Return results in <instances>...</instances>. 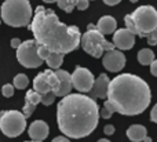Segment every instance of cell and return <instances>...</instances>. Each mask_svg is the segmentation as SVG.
<instances>
[{
  "mask_svg": "<svg viewBox=\"0 0 157 142\" xmlns=\"http://www.w3.org/2000/svg\"><path fill=\"white\" fill-rule=\"evenodd\" d=\"M26 129V117L18 110H7L0 116V131L10 138L19 137Z\"/></svg>",
  "mask_w": 157,
  "mask_h": 142,
  "instance_id": "cell-7",
  "label": "cell"
},
{
  "mask_svg": "<svg viewBox=\"0 0 157 142\" xmlns=\"http://www.w3.org/2000/svg\"><path fill=\"white\" fill-rule=\"evenodd\" d=\"M146 135L147 131L145 129V126H142V124H132L127 129V137L132 142H142Z\"/></svg>",
  "mask_w": 157,
  "mask_h": 142,
  "instance_id": "cell-18",
  "label": "cell"
},
{
  "mask_svg": "<svg viewBox=\"0 0 157 142\" xmlns=\"http://www.w3.org/2000/svg\"><path fill=\"white\" fill-rule=\"evenodd\" d=\"M48 71L41 72L33 79V90L39 94H46L51 91V86H50V79H48Z\"/></svg>",
  "mask_w": 157,
  "mask_h": 142,
  "instance_id": "cell-16",
  "label": "cell"
},
{
  "mask_svg": "<svg viewBox=\"0 0 157 142\" xmlns=\"http://www.w3.org/2000/svg\"><path fill=\"white\" fill-rule=\"evenodd\" d=\"M87 28H88V30H91V29H97V25H92V24H90Z\"/></svg>",
  "mask_w": 157,
  "mask_h": 142,
  "instance_id": "cell-37",
  "label": "cell"
},
{
  "mask_svg": "<svg viewBox=\"0 0 157 142\" xmlns=\"http://www.w3.org/2000/svg\"><path fill=\"white\" fill-rule=\"evenodd\" d=\"M28 28L32 30L36 43L47 47L51 52L69 54L80 46V29L75 25H65L54 11L43 6L36 7Z\"/></svg>",
  "mask_w": 157,
  "mask_h": 142,
  "instance_id": "cell-1",
  "label": "cell"
},
{
  "mask_svg": "<svg viewBox=\"0 0 157 142\" xmlns=\"http://www.w3.org/2000/svg\"><path fill=\"white\" fill-rule=\"evenodd\" d=\"M94 75L83 66H77L73 73L71 75L72 87L76 88L78 93H88L94 84Z\"/></svg>",
  "mask_w": 157,
  "mask_h": 142,
  "instance_id": "cell-9",
  "label": "cell"
},
{
  "mask_svg": "<svg viewBox=\"0 0 157 142\" xmlns=\"http://www.w3.org/2000/svg\"><path fill=\"white\" fill-rule=\"evenodd\" d=\"M120 2H121V0H103V3L108 6H116V4H119Z\"/></svg>",
  "mask_w": 157,
  "mask_h": 142,
  "instance_id": "cell-36",
  "label": "cell"
},
{
  "mask_svg": "<svg viewBox=\"0 0 157 142\" xmlns=\"http://www.w3.org/2000/svg\"><path fill=\"white\" fill-rule=\"evenodd\" d=\"M76 4H77V0H68V10L65 11V13H72L73 11V8H76Z\"/></svg>",
  "mask_w": 157,
  "mask_h": 142,
  "instance_id": "cell-30",
  "label": "cell"
},
{
  "mask_svg": "<svg viewBox=\"0 0 157 142\" xmlns=\"http://www.w3.org/2000/svg\"><path fill=\"white\" fill-rule=\"evenodd\" d=\"M41 99V94L36 93L35 90H29L25 95V106H24V116L25 117H30L32 113L35 112L36 105L40 102Z\"/></svg>",
  "mask_w": 157,
  "mask_h": 142,
  "instance_id": "cell-15",
  "label": "cell"
},
{
  "mask_svg": "<svg viewBox=\"0 0 157 142\" xmlns=\"http://www.w3.org/2000/svg\"><path fill=\"white\" fill-rule=\"evenodd\" d=\"M30 140L33 141H43L48 137V124L43 120H35L28 129Z\"/></svg>",
  "mask_w": 157,
  "mask_h": 142,
  "instance_id": "cell-14",
  "label": "cell"
},
{
  "mask_svg": "<svg viewBox=\"0 0 157 142\" xmlns=\"http://www.w3.org/2000/svg\"><path fill=\"white\" fill-rule=\"evenodd\" d=\"M98 142H110V141H109V140H105V138H102V140H99Z\"/></svg>",
  "mask_w": 157,
  "mask_h": 142,
  "instance_id": "cell-40",
  "label": "cell"
},
{
  "mask_svg": "<svg viewBox=\"0 0 157 142\" xmlns=\"http://www.w3.org/2000/svg\"><path fill=\"white\" fill-rule=\"evenodd\" d=\"M43 2H44V3H55L57 0H43Z\"/></svg>",
  "mask_w": 157,
  "mask_h": 142,
  "instance_id": "cell-39",
  "label": "cell"
},
{
  "mask_svg": "<svg viewBox=\"0 0 157 142\" xmlns=\"http://www.w3.org/2000/svg\"><path fill=\"white\" fill-rule=\"evenodd\" d=\"M114 47L119 50H131L135 44V35L130 32L127 28H123V29H117L113 32V41Z\"/></svg>",
  "mask_w": 157,
  "mask_h": 142,
  "instance_id": "cell-12",
  "label": "cell"
},
{
  "mask_svg": "<svg viewBox=\"0 0 157 142\" xmlns=\"http://www.w3.org/2000/svg\"><path fill=\"white\" fill-rule=\"evenodd\" d=\"M0 15L8 26L22 28L30 24L33 11L29 0H4L0 8Z\"/></svg>",
  "mask_w": 157,
  "mask_h": 142,
  "instance_id": "cell-4",
  "label": "cell"
},
{
  "mask_svg": "<svg viewBox=\"0 0 157 142\" xmlns=\"http://www.w3.org/2000/svg\"><path fill=\"white\" fill-rule=\"evenodd\" d=\"M2 93L6 98H10L14 95V86L13 84H4L2 87Z\"/></svg>",
  "mask_w": 157,
  "mask_h": 142,
  "instance_id": "cell-25",
  "label": "cell"
},
{
  "mask_svg": "<svg viewBox=\"0 0 157 142\" xmlns=\"http://www.w3.org/2000/svg\"><path fill=\"white\" fill-rule=\"evenodd\" d=\"M144 142H152V138H150V137H147V135H146V137L144 138Z\"/></svg>",
  "mask_w": 157,
  "mask_h": 142,
  "instance_id": "cell-38",
  "label": "cell"
},
{
  "mask_svg": "<svg viewBox=\"0 0 157 142\" xmlns=\"http://www.w3.org/2000/svg\"><path fill=\"white\" fill-rule=\"evenodd\" d=\"M106 98L113 105L114 112L124 116H136L147 109L152 101V91L142 77L121 73L109 82Z\"/></svg>",
  "mask_w": 157,
  "mask_h": 142,
  "instance_id": "cell-3",
  "label": "cell"
},
{
  "mask_svg": "<svg viewBox=\"0 0 157 142\" xmlns=\"http://www.w3.org/2000/svg\"><path fill=\"white\" fill-rule=\"evenodd\" d=\"M57 76V86L52 90L55 97H65L72 91V83H71V73L63 69H55L54 71Z\"/></svg>",
  "mask_w": 157,
  "mask_h": 142,
  "instance_id": "cell-11",
  "label": "cell"
},
{
  "mask_svg": "<svg viewBox=\"0 0 157 142\" xmlns=\"http://www.w3.org/2000/svg\"><path fill=\"white\" fill-rule=\"evenodd\" d=\"M146 41L149 43V46H157V28L146 36Z\"/></svg>",
  "mask_w": 157,
  "mask_h": 142,
  "instance_id": "cell-26",
  "label": "cell"
},
{
  "mask_svg": "<svg viewBox=\"0 0 157 142\" xmlns=\"http://www.w3.org/2000/svg\"><path fill=\"white\" fill-rule=\"evenodd\" d=\"M155 59V51L150 48H142L138 52V62L141 65H150L152 61Z\"/></svg>",
  "mask_w": 157,
  "mask_h": 142,
  "instance_id": "cell-20",
  "label": "cell"
},
{
  "mask_svg": "<svg viewBox=\"0 0 157 142\" xmlns=\"http://www.w3.org/2000/svg\"><path fill=\"white\" fill-rule=\"evenodd\" d=\"M124 24H125V28H127V29L130 30L132 35L136 36V28H135V25H134V21H132L131 14H130V15H125L124 17Z\"/></svg>",
  "mask_w": 157,
  "mask_h": 142,
  "instance_id": "cell-24",
  "label": "cell"
},
{
  "mask_svg": "<svg viewBox=\"0 0 157 142\" xmlns=\"http://www.w3.org/2000/svg\"><path fill=\"white\" fill-rule=\"evenodd\" d=\"M131 17L138 37L146 39V36L157 28V10L153 6H141L131 14Z\"/></svg>",
  "mask_w": 157,
  "mask_h": 142,
  "instance_id": "cell-6",
  "label": "cell"
},
{
  "mask_svg": "<svg viewBox=\"0 0 157 142\" xmlns=\"http://www.w3.org/2000/svg\"><path fill=\"white\" fill-rule=\"evenodd\" d=\"M99 108L94 98L83 94L62 97L57 106V123L68 138L88 137L98 126Z\"/></svg>",
  "mask_w": 157,
  "mask_h": 142,
  "instance_id": "cell-2",
  "label": "cell"
},
{
  "mask_svg": "<svg viewBox=\"0 0 157 142\" xmlns=\"http://www.w3.org/2000/svg\"><path fill=\"white\" fill-rule=\"evenodd\" d=\"M113 113H114V108H113V105H112L110 102H109L108 99H106L105 104H103V106H102V109L99 110V117L110 119Z\"/></svg>",
  "mask_w": 157,
  "mask_h": 142,
  "instance_id": "cell-22",
  "label": "cell"
},
{
  "mask_svg": "<svg viewBox=\"0 0 157 142\" xmlns=\"http://www.w3.org/2000/svg\"><path fill=\"white\" fill-rule=\"evenodd\" d=\"M117 28V21L112 15H103L99 18L97 24V29L102 33L103 36L106 35H113V32Z\"/></svg>",
  "mask_w": 157,
  "mask_h": 142,
  "instance_id": "cell-17",
  "label": "cell"
},
{
  "mask_svg": "<svg viewBox=\"0 0 157 142\" xmlns=\"http://www.w3.org/2000/svg\"><path fill=\"white\" fill-rule=\"evenodd\" d=\"M101 58L103 68L109 72H120L125 66V55L121 51H117L116 48L103 52Z\"/></svg>",
  "mask_w": 157,
  "mask_h": 142,
  "instance_id": "cell-10",
  "label": "cell"
},
{
  "mask_svg": "<svg viewBox=\"0 0 157 142\" xmlns=\"http://www.w3.org/2000/svg\"><path fill=\"white\" fill-rule=\"evenodd\" d=\"M150 73L157 77V59H153L150 63Z\"/></svg>",
  "mask_w": 157,
  "mask_h": 142,
  "instance_id": "cell-33",
  "label": "cell"
},
{
  "mask_svg": "<svg viewBox=\"0 0 157 142\" xmlns=\"http://www.w3.org/2000/svg\"><path fill=\"white\" fill-rule=\"evenodd\" d=\"M2 113H3V112H0V116H2Z\"/></svg>",
  "mask_w": 157,
  "mask_h": 142,
  "instance_id": "cell-43",
  "label": "cell"
},
{
  "mask_svg": "<svg viewBox=\"0 0 157 142\" xmlns=\"http://www.w3.org/2000/svg\"><path fill=\"white\" fill-rule=\"evenodd\" d=\"M88 2L90 0H77V4H76V8L78 10H87L88 8Z\"/></svg>",
  "mask_w": 157,
  "mask_h": 142,
  "instance_id": "cell-28",
  "label": "cell"
},
{
  "mask_svg": "<svg viewBox=\"0 0 157 142\" xmlns=\"http://www.w3.org/2000/svg\"><path fill=\"white\" fill-rule=\"evenodd\" d=\"M63 57L65 54H59V52H50V55L44 59V62L48 65L50 69H59L61 65L63 63Z\"/></svg>",
  "mask_w": 157,
  "mask_h": 142,
  "instance_id": "cell-19",
  "label": "cell"
},
{
  "mask_svg": "<svg viewBox=\"0 0 157 142\" xmlns=\"http://www.w3.org/2000/svg\"><path fill=\"white\" fill-rule=\"evenodd\" d=\"M150 120L153 123H157V104L153 106V109L150 110Z\"/></svg>",
  "mask_w": 157,
  "mask_h": 142,
  "instance_id": "cell-31",
  "label": "cell"
},
{
  "mask_svg": "<svg viewBox=\"0 0 157 142\" xmlns=\"http://www.w3.org/2000/svg\"><path fill=\"white\" fill-rule=\"evenodd\" d=\"M109 76L106 73H101L97 79L94 80V84H92L91 90L88 91V97L91 98L97 99V98H101V99H105L106 98V94H108V86H109Z\"/></svg>",
  "mask_w": 157,
  "mask_h": 142,
  "instance_id": "cell-13",
  "label": "cell"
},
{
  "mask_svg": "<svg viewBox=\"0 0 157 142\" xmlns=\"http://www.w3.org/2000/svg\"><path fill=\"white\" fill-rule=\"evenodd\" d=\"M80 44L84 51L94 58H101L105 51L116 48L114 44L106 40L98 29H91L83 33L80 37Z\"/></svg>",
  "mask_w": 157,
  "mask_h": 142,
  "instance_id": "cell-5",
  "label": "cell"
},
{
  "mask_svg": "<svg viewBox=\"0 0 157 142\" xmlns=\"http://www.w3.org/2000/svg\"><path fill=\"white\" fill-rule=\"evenodd\" d=\"M28 84H29V79H28V76L24 73L17 75L13 80L14 88H18V90H25V88L28 87Z\"/></svg>",
  "mask_w": 157,
  "mask_h": 142,
  "instance_id": "cell-21",
  "label": "cell"
},
{
  "mask_svg": "<svg viewBox=\"0 0 157 142\" xmlns=\"http://www.w3.org/2000/svg\"><path fill=\"white\" fill-rule=\"evenodd\" d=\"M21 43H22V41L19 40L18 37H14V39H11V43H10V44H11V47H13V48L17 50V48H18V46H19Z\"/></svg>",
  "mask_w": 157,
  "mask_h": 142,
  "instance_id": "cell-35",
  "label": "cell"
},
{
  "mask_svg": "<svg viewBox=\"0 0 157 142\" xmlns=\"http://www.w3.org/2000/svg\"><path fill=\"white\" fill-rule=\"evenodd\" d=\"M55 3L58 4V7H59L61 10H63V11L68 10V0H57Z\"/></svg>",
  "mask_w": 157,
  "mask_h": 142,
  "instance_id": "cell-32",
  "label": "cell"
},
{
  "mask_svg": "<svg viewBox=\"0 0 157 142\" xmlns=\"http://www.w3.org/2000/svg\"><path fill=\"white\" fill-rule=\"evenodd\" d=\"M50 52H51V51H50V50L47 48V47H44V46H39V44H37V54H39V57H40L43 61L46 59L47 57H48Z\"/></svg>",
  "mask_w": 157,
  "mask_h": 142,
  "instance_id": "cell-27",
  "label": "cell"
},
{
  "mask_svg": "<svg viewBox=\"0 0 157 142\" xmlns=\"http://www.w3.org/2000/svg\"><path fill=\"white\" fill-rule=\"evenodd\" d=\"M55 98H57V97L54 95V93H52V91H50V93L41 94V99H40V102L44 105V106H50V105H51L52 102L55 101Z\"/></svg>",
  "mask_w": 157,
  "mask_h": 142,
  "instance_id": "cell-23",
  "label": "cell"
},
{
  "mask_svg": "<svg viewBox=\"0 0 157 142\" xmlns=\"http://www.w3.org/2000/svg\"><path fill=\"white\" fill-rule=\"evenodd\" d=\"M51 142H71V140H69L66 135H65V137H63V135H59V137H55Z\"/></svg>",
  "mask_w": 157,
  "mask_h": 142,
  "instance_id": "cell-34",
  "label": "cell"
},
{
  "mask_svg": "<svg viewBox=\"0 0 157 142\" xmlns=\"http://www.w3.org/2000/svg\"><path fill=\"white\" fill-rule=\"evenodd\" d=\"M17 59L22 66L29 69H35L41 66L44 62L37 54V43L36 40H25L17 48Z\"/></svg>",
  "mask_w": 157,
  "mask_h": 142,
  "instance_id": "cell-8",
  "label": "cell"
},
{
  "mask_svg": "<svg viewBox=\"0 0 157 142\" xmlns=\"http://www.w3.org/2000/svg\"><path fill=\"white\" fill-rule=\"evenodd\" d=\"M130 2H131V3H136V2H138V0H130Z\"/></svg>",
  "mask_w": 157,
  "mask_h": 142,
  "instance_id": "cell-42",
  "label": "cell"
},
{
  "mask_svg": "<svg viewBox=\"0 0 157 142\" xmlns=\"http://www.w3.org/2000/svg\"><path fill=\"white\" fill-rule=\"evenodd\" d=\"M26 142H43V141H26Z\"/></svg>",
  "mask_w": 157,
  "mask_h": 142,
  "instance_id": "cell-41",
  "label": "cell"
},
{
  "mask_svg": "<svg viewBox=\"0 0 157 142\" xmlns=\"http://www.w3.org/2000/svg\"><path fill=\"white\" fill-rule=\"evenodd\" d=\"M103 132H105L106 135H113L114 134V127L112 126V124H106V126L103 127Z\"/></svg>",
  "mask_w": 157,
  "mask_h": 142,
  "instance_id": "cell-29",
  "label": "cell"
}]
</instances>
